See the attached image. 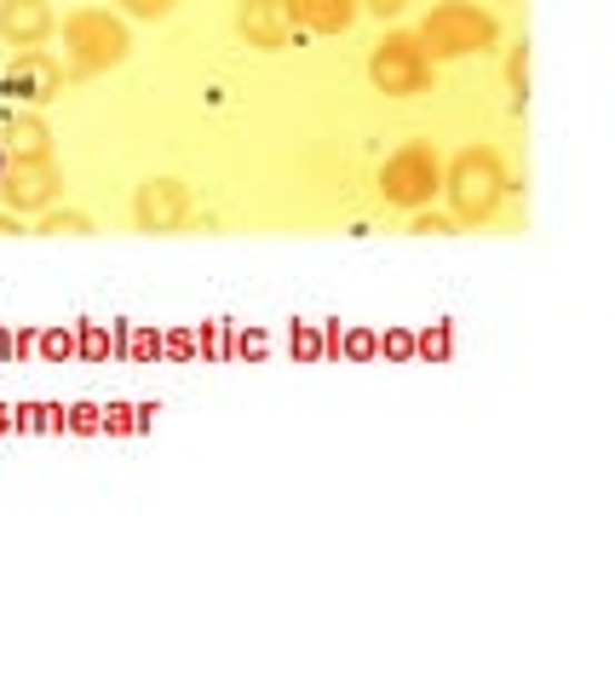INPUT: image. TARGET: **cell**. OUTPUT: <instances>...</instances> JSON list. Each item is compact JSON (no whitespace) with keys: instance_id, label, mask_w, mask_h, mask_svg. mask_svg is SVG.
<instances>
[{"instance_id":"cell-1","label":"cell","mask_w":615,"mask_h":690,"mask_svg":"<svg viewBox=\"0 0 615 690\" xmlns=\"http://www.w3.org/2000/svg\"><path fill=\"white\" fill-rule=\"evenodd\" d=\"M443 190H449L455 219H466V225L489 219L495 201H500V190H506L500 156H495V150H460L449 167H443Z\"/></svg>"},{"instance_id":"cell-2","label":"cell","mask_w":615,"mask_h":690,"mask_svg":"<svg viewBox=\"0 0 615 690\" xmlns=\"http://www.w3.org/2000/svg\"><path fill=\"white\" fill-rule=\"evenodd\" d=\"M500 29L489 12L466 7V0H443V7L420 23V47L426 58H466V52H495Z\"/></svg>"},{"instance_id":"cell-3","label":"cell","mask_w":615,"mask_h":690,"mask_svg":"<svg viewBox=\"0 0 615 690\" xmlns=\"http://www.w3.org/2000/svg\"><path fill=\"white\" fill-rule=\"evenodd\" d=\"M63 47H70L76 69H116L127 58V23L110 18V12H98V7H81L63 18Z\"/></svg>"},{"instance_id":"cell-4","label":"cell","mask_w":615,"mask_h":690,"mask_svg":"<svg viewBox=\"0 0 615 690\" xmlns=\"http://www.w3.org/2000/svg\"><path fill=\"white\" fill-rule=\"evenodd\" d=\"M368 81L380 87V92H391V98H415V92H426L432 87V58H426V47H420V34H386L380 47H374V58H368Z\"/></svg>"},{"instance_id":"cell-5","label":"cell","mask_w":615,"mask_h":690,"mask_svg":"<svg viewBox=\"0 0 615 690\" xmlns=\"http://www.w3.org/2000/svg\"><path fill=\"white\" fill-rule=\"evenodd\" d=\"M380 190H386V201H397V207H426L437 190H443V161H437V150L432 145H403L386 167H380Z\"/></svg>"},{"instance_id":"cell-6","label":"cell","mask_w":615,"mask_h":690,"mask_svg":"<svg viewBox=\"0 0 615 690\" xmlns=\"http://www.w3.org/2000/svg\"><path fill=\"white\" fill-rule=\"evenodd\" d=\"M132 219L150 236H173L190 225V190L179 179H145L139 196H132Z\"/></svg>"},{"instance_id":"cell-7","label":"cell","mask_w":615,"mask_h":690,"mask_svg":"<svg viewBox=\"0 0 615 690\" xmlns=\"http://www.w3.org/2000/svg\"><path fill=\"white\" fill-rule=\"evenodd\" d=\"M0 201L12 214H47L58 201V167L52 161H7L0 172Z\"/></svg>"},{"instance_id":"cell-8","label":"cell","mask_w":615,"mask_h":690,"mask_svg":"<svg viewBox=\"0 0 615 690\" xmlns=\"http://www.w3.org/2000/svg\"><path fill=\"white\" fill-rule=\"evenodd\" d=\"M236 29L248 34V47H265V52H282L288 34H294L282 0H242V7H236Z\"/></svg>"},{"instance_id":"cell-9","label":"cell","mask_w":615,"mask_h":690,"mask_svg":"<svg viewBox=\"0 0 615 690\" xmlns=\"http://www.w3.org/2000/svg\"><path fill=\"white\" fill-rule=\"evenodd\" d=\"M52 34V7L47 0H0V41L29 52Z\"/></svg>"},{"instance_id":"cell-10","label":"cell","mask_w":615,"mask_h":690,"mask_svg":"<svg viewBox=\"0 0 615 690\" xmlns=\"http://www.w3.org/2000/svg\"><path fill=\"white\" fill-rule=\"evenodd\" d=\"M282 7H288V23H299V29L339 34V29H351V23H357L363 0H282Z\"/></svg>"},{"instance_id":"cell-11","label":"cell","mask_w":615,"mask_h":690,"mask_svg":"<svg viewBox=\"0 0 615 690\" xmlns=\"http://www.w3.org/2000/svg\"><path fill=\"white\" fill-rule=\"evenodd\" d=\"M7 76H12V87H18V92H29L36 103H47V98H58V92H63V69H58V63H52L41 47L18 52Z\"/></svg>"},{"instance_id":"cell-12","label":"cell","mask_w":615,"mask_h":690,"mask_svg":"<svg viewBox=\"0 0 615 690\" xmlns=\"http://www.w3.org/2000/svg\"><path fill=\"white\" fill-rule=\"evenodd\" d=\"M0 138H7L12 161H52V132H47L41 116H12L7 127H0Z\"/></svg>"},{"instance_id":"cell-13","label":"cell","mask_w":615,"mask_h":690,"mask_svg":"<svg viewBox=\"0 0 615 690\" xmlns=\"http://www.w3.org/2000/svg\"><path fill=\"white\" fill-rule=\"evenodd\" d=\"M116 352L132 357V363H156L161 357V328H127V323H116Z\"/></svg>"},{"instance_id":"cell-14","label":"cell","mask_w":615,"mask_h":690,"mask_svg":"<svg viewBox=\"0 0 615 690\" xmlns=\"http://www.w3.org/2000/svg\"><path fill=\"white\" fill-rule=\"evenodd\" d=\"M110 352H116V328H105V323H76V357L105 363Z\"/></svg>"},{"instance_id":"cell-15","label":"cell","mask_w":615,"mask_h":690,"mask_svg":"<svg viewBox=\"0 0 615 690\" xmlns=\"http://www.w3.org/2000/svg\"><path fill=\"white\" fill-rule=\"evenodd\" d=\"M41 236H92V219H87V214H76V207H47Z\"/></svg>"},{"instance_id":"cell-16","label":"cell","mask_w":615,"mask_h":690,"mask_svg":"<svg viewBox=\"0 0 615 690\" xmlns=\"http://www.w3.org/2000/svg\"><path fill=\"white\" fill-rule=\"evenodd\" d=\"M36 352H41L47 363H70V357H76V328H41V334H36Z\"/></svg>"},{"instance_id":"cell-17","label":"cell","mask_w":615,"mask_h":690,"mask_svg":"<svg viewBox=\"0 0 615 690\" xmlns=\"http://www.w3.org/2000/svg\"><path fill=\"white\" fill-rule=\"evenodd\" d=\"M339 357H357V363L380 357V334H368V328H339Z\"/></svg>"},{"instance_id":"cell-18","label":"cell","mask_w":615,"mask_h":690,"mask_svg":"<svg viewBox=\"0 0 615 690\" xmlns=\"http://www.w3.org/2000/svg\"><path fill=\"white\" fill-rule=\"evenodd\" d=\"M288 352H294L299 363H317V357H323V334H317L311 323H294V328H288Z\"/></svg>"},{"instance_id":"cell-19","label":"cell","mask_w":615,"mask_h":690,"mask_svg":"<svg viewBox=\"0 0 615 690\" xmlns=\"http://www.w3.org/2000/svg\"><path fill=\"white\" fill-rule=\"evenodd\" d=\"M415 357H426V363L449 357V323H432L426 334H415Z\"/></svg>"},{"instance_id":"cell-20","label":"cell","mask_w":615,"mask_h":690,"mask_svg":"<svg viewBox=\"0 0 615 690\" xmlns=\"http://www.w3.org/2000/svg\"><path fill=\"white\" fill-rule=\"evenodd\" d=\"M380 352H386L391 363H408V357H415V334H408V328H386V334H380Z\"/></svg>"},{"instance_id":"cell-21","label":"cell","mask_w":615,"mask_h":690,"mask_svg":"<svg viewBox=\"0 0 615 690\" xmlns=\"http://www.w3.org/2000/svg\"><path fill=\"white\" fill-rule=\"evenodd\" d=\"M98 432H132V403H110V408H98Z\"/></svg>"},{"instance_id":"cell-22","label":"cell","mask_w":615,"mask_h":690,"mask_svg":"<svg viewBox=\"0 0 615 690\" xmlns=\"http://www.w3.org/2000/svg\"><path fill=\"white\" fill-rule=\"evenodd\" d=\"M161 357H196V334H190V328L161 334Z\"/></svg>"},{"instance_id":"cell-23","label":"cell","mask_w":615,"mask_h":690,"mask_svg":"<svg viewBox=\"0 0 615 690\" xmlns=\"http://www.w3.org/2000/svg\"><path fill=\"white\" fill-rule=\"evenodd\" d=\"M506 81H512V92L524 98V81H529V52H524V47H512V58H506Z\"/></svg>"},{"instance_id":"cell-24","label":"cell","mask_w":615,"mask_h":690,"mask_svg":"<svg viewBox=\"0 0 615 690\" xmlns=\"http://www.w3.org/2000/svg\"><path fill=\"white\" fill-rule=\"evenodd\" d=\"M116 7H127L132 18H167V12L179 7V0H116Z\"/></svg>"},{"instance_id":"cell-25","label":"cell","mask_w":615,"mask_h":690,"mask_svg":"<svg viewBox=\"0 0 615 690\" xmlns=\"http://www.w3.org/2000/svg\"><path fill=\"white\" fill-rule=\"evenodd\" d=\"M12 426H18V432H36V426H52V421H47L41 403H18V408H12Z\"/></svg>"},{"instance_id":"cell-26","label":"cell","mask_w":615,"mask_h":690,"mask_svg":"<svg viewBox=\"0 0 615 690\" xmlns=\"http://www.w3.org/2000/svg\"><path fill=\"white\" fill-rule=\"evenodd\" d=\"M63 432H98V408L92 403H76L70 414H63Z\"/></svg>"},{"instance_id":"cell-27","label":"cell","mask_w":615,"mask_h":690,"mask_svg":"<svg viewBox=\"0 0 615 690\" xmlns=\"http://www.w3.org/2000/svg\"><path fill=\"white\" fill-rule=\"evenodd\" d=\"M415 230L420 236H443V230H449V219H443V214H415Z\"/></svg>"},{"instance_id":"cell-28","label":"cell","mask_w":615,"mask_h":690,"mask_svg":"<svg viewBox=\"0 0 615 690\" xmlns=\"http://www.w3.org/2000/svg\"><path fill=\"white\" fill-rule=\"evenodd\" d=\"M236 352H242V357H265V334H236Z\"/></svg>"},{"instance_id":"cell-29","label":"cell","mask_w":615,"mask_h":690,"mask_svg":"<svg viewBox=\"0 0 615 690\" xmlns=\"http://www.w3.org/2000/svg\"><path fill=\"white\" fill-rule=\"evenodd\" d=\"M156 414H161L156 403H139V408H132V432H150V426H156Z\"/></svg>"},{"instance_id":"cell-30","label":"cell","mask_w":615,"mask_h":690,"mask_svg":"<svg viewBox=\"0 0 615 690\" xmlns=\"http://www.w3.org/2000/svg\"><path fill=\"white\" fill-rule=\"evenodd\" d=\"M363 7H368L374 18H397V12L408 7V0H363Z\"/></svg>"},{"instance_id":"cell-31","label":"cell","mask_w":615,"mask_h":690,"mask_svg":"<svg viewBox=\"0 0 615 690\" xmlns=\"http://www.w3.org/2000/svg\"><path fill=\"white\" fill-rule=\"evenodd\" d=\"M29 352H36V328H18L12 334V357H29Z\"/></svg>"},{"instance_id":"cell-32","label":"cell","mask_w":615,"mask_h":690,"mask_svg":"<svg viewBox=\"0 0 615 690\" xmlns=\"http://www.w3.org/2000/svg\"><path fill=\"white\" fill-rule=\"evenodd\" d=\"M23 225H18V214H12V207H7V214H0V236H18Z\"/></svg>"},{"instance_id":"cell-33","label":"cell","mask_w":615,"mask_h":690,"mask_svg":"<svg viewBox=\"0 0 615 690\" xmlns=\"http://www.w3.org/2000/svg\"><path fill=\"white\" fill-rule=\"evenodd\" d=\"M0 357H12V334L7 328H0Z\"/></svg>"},{"instance_id":"cell-34","label":"cell","mask_w":615,"mask_h":690,"mask_svg":"<svg viewBox=\"0 0 615 690\" xmlns=\"http://www.w3.org/2000/svg\"><path fill=\"white\" fill-rule=\"evenodd\" d=\"M7 426H12V408H7V403H0V432H7Z\"/></svg>"},{"instance_id":"cell-35","label":"cell","mask_w":615,"mask_h":690,"mask_svg":"<svg viewBox=\"0 0 615 690\" xmlns=\"http://www.w3.org/2000/svg\"><path fill=\"white\" fill-rule=\"evenodd\" d=\"M0 172H7V150H0Z\"/></svg>"}]
</instances>
